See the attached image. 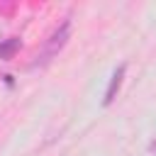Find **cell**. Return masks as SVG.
I'll use <instances>...</instances> for the list:
<instances>
[{"instance_id":"cell-1","label":"cell","mask_w":156,"mask_h":156,"mask_svg":"<svg viewBox=\"0 0 156 156\" xmlns=\"http://www.w3.org/2000/svg\"><path fill=\"white\" fill-rule=\"evenodd\" d=\"M68 37H71V20H63L61 22V27L49 37V41L44 44V49L37 54V58H34V63H32V68H39V66H46L63 46H66V41H68Z\"/></svg>"},{"instance_id":"cell-3","label":"cell","mask_w":156,"mask_h":156,"mask_svg":"<svg viewBox=\"0 0 156 156\" xmlns=\"http://www.w3.org/2000/svg\"><path fill=\"white\" fill-rule=\"evenodd\" d=\"M20 46H22V41H20L17 37L2 39V41H0V61H7V58H12V56L20 51Z\"/></svg>"},{"instance_id":"cell-2","label":"cell","mask_w":156,"mask_h":156,"mask_svg":"<svg viewBox=\"0 0 156 156\" xmlns=\"http://www.w3.org/2000/svg\"><path fill=\"white\" fill-rule=\"evenodd\" d=\"M124 71H127V66H124V63L115 68V73H112V78H110V85H107V90H105L102 105H110V102L115 100V95H117V90H119V85H122V78H124Z\"/></svg>"}]
</instances>
